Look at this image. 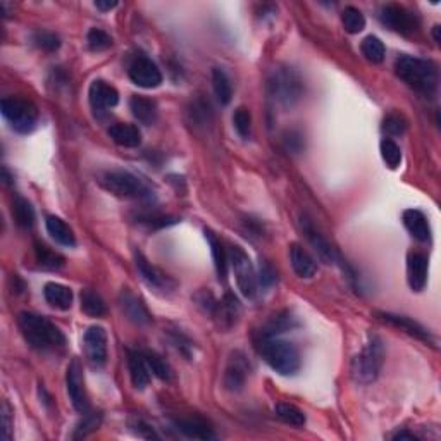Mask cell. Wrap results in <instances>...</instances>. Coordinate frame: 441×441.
<instances>
[{
    "mask_svg": "<svg viewBox=\"0 0 441 441\" xmlns=\"http://www.w3.org/2000/svg\"><path fill=\"white\" fill-rule=\"evenodd\" d=\"M18 326L28 345L38 352H51V350L63 349L66 345V336L63 331L57 328L54 322L38 314L21 312L18 317Z\"/></svg>",
    "mask_w": 441,
    "mask_h": 441,
    "instance_id": "cell-1",
    "label": "cell"
},
{
    "mask_svg": "<svg viewBox=\"0 0 441 441\" xmlns=\"http://www.w3.org/2000/svg\"><path fill=\"white\" fill-rule=\"evenodd\" d=\"M395 73L403 83L424 97H432L438 90V68L432 60L400 55L395 63Z\"/></svg>",
    "mask_w": 441,
    "mask_h": 441,
    "instance_id": "cell-2",
    "label": "cell"
},
{
    "mask_svg": "<svg viewBox=\"0 0 441 441\" xmlns=\"http://www.w3.org/2000/svg\"><path fill=\"white\" fill-rule=\"evenodd\" d=\"M260 357L281 376H293L300 369V355L292 343L277 336H260L257 341Z\"/></svg>",
    "mask_w": 441,
    "mask_h": 441,
    "instance_id": "cell-3",
    "label": "cell"
},
{
    "mask_svg": "<svg viewBox=\"0 0 441 441\" xmlns=\"http://www.w3.org/2000/svg\"><path fill=\"white\" fill-rule=\"evenodd\" d=\"M304 81L295 69L276 68L267 80V97L281 109H289L300 100Z\"/></svg>",
    "mask_w": 441,
    "mask_h": 441,
    "instance_id": "cell-4",
    "label": "cell"
},
{
    "mask_svg": "<svg viewBox=\"0 0 441 441\" xmlns=\"http://www.w3.org/2000/svg\"><path fill=\"white\" fill-rule=\"evenodd\" d=\"M99 185L107 190L109 193L116 195L121 198H132V200H152L154 191L144 179H140L129 171L122 169H112L102 173L99 179Z\"/></svg>",
    "mask_w": 441,
    "mask_h": 441,
    "instance_id": "cell-5",
    "label": "cell"
},
{
    "mask_svg": "<svg viewBox=\"0 0 441 441\" xmlns=\"http://www.w3.org/2000/svg\"><path fill=\"white\" fill-rule=\"evenodd\" d=\"M383 362H385V346L379 336L376 334H369L366 346L362 352L355 355L352 358V366H350V373H352L354 381L361 383V385H371L378 379L379 373H381Z\"/></svg>",
    "mask_w": 441,
    "mask_h": 441,
    "instance_id": "cell-6",
    "label": "cell"
},
{
    "mask_svg": "<svg viewBox=\"0 0 441 441\" xmlns=\"http://www.w3.org/2000/svg\"><path fill=\"white\" fill-rule=\"evenodd\" d=\"M0 110L6 117L11 128L18 133L33 132L38 121V109L31 100L21 99V97H7L0 102Z\"/></svg>",
    "mask_w": 441,
    "mask_h": 441,
    "instance_id": "cell-7",
    "label": "cell"
},
{
    "mask_svg": "<svg viewBox=\"0 0 441 441\" xmlns=\"http://www.w3.org/2000/svg\"><path fill=\"white\" fill-rule=\"evenodd\" d=\"M230 262L233 265V272H235L236 285H238L240 292L248 300H254L259 292V281H257V275L254 271V265L250 262V257L245 254L242 247H231L230 250Z\"/></svg>",
    "mask_w": 441,
    "mask_h": 441,
    "instance_id": "cell-8",
    "label": "cell"
},
{
    "mask_svg": "<svg viewBox=\"0 0 441 441\" xmlns=\"http://www.w3.org/2000/svg\"><path fill=\"white\" fill-rule=\"evenodd\" d=\"M379 21L395 33L410 36L419 28V18L398 4H388L379 9Z\"/></svg>",
    "mask_w": 441,
    "mask_h": 441,
    "instance_id": "cell-9",
    "label": "cell"
},
{
    "mask_svg": "<svg viewBox=\"0 0 441 441\" xmlns=\"http://www.w3.org/2000/svg\"><path fill=\"white\" fill-rule=\"evenodd\" d=\"M83 343L90 366L97 367V369L104 367L105 362H107V333H105V329L102 326L88 328L87 333H85Z\"/></svg>",
    "mask_w": 441,
    "mask_h": 441,
    "instance_id": "cell-10",
    "label": "cell"
},
{
    "mask_svg": "<svg viewBox=\"0 0 441 441\" xmlns=\"http://www.w3.org/2000/svg\"><path fill=\"white\" fill-rule=\"evenodd\" d=\"M129 80L142 88H157L162 83V73L149 57L140 55L133 60L128 69Z\"/></svg>",
    "mask_w": 441,
    "mask_h": 441,
    "instance_id": "cell-11",
    "label": "cell"
},
{
    "mask_svg": "<svg viewBox=\"0 0 441 441\" xmlns=\"http://www.w3.org/2000/svg\"><path fill=\"white\" fill-rule=\"evenodd\" d=\"M66 386H68V395L71 398L73 407L76 408L81 414H87L88 412V400L87 393H85V381H83V371L78 361H73L68 366V374H66Z\"/></svg>",
    "mask_w": 441,
    "mask_h": 441,
    "instance_id": "cell-12",
    "label": "cell"
},
{
    "mask_svg": "<svg viewBox=\"0 0 441 441\" xmlns=\"http://www.w3.org/2000/svg\"><path fill=\"white\" fill-rule=\"evenodd\" d=\"M248 374H250V364H248L245 354L233 352L230 361H228L226 369H224V386H226V390H243Z\"/></svg>",
    "mask_w": 441,
    "mask_h": 441,
    "instance_id": "cell-13",
    "label": "cell"
},
{
    "mask_svg": "<svg viewBox=\"0 0 441 441\" xmlns=\"http://www.w3.org/2000/svg\"><path fill=\"white\" fill-rule=\"evenodd\" d=\"M134 260H137V269H138V272H140L142 280H144L150 288H154L155 292L167 293L169 289L174 288L173 280L167 277L164 272L159 271L155 265L150 264L142 252H137V254H134Z\"/></svg>",
    "mask_w": 441,
    "mask_h": 441,
    "instance_id": "cell-14",
    "label": "cell"
},
{
    "mask_svg": "<svg viewBox=\"0 0 441 441\" xmlns=\"http://www.w3.org/2000/svg\"><path fill=\"white\" fill-rule=\"evenodd\" d=\"M88 99L92 109L95 112H102V110L112 109L119 104V93L112 85L105 83L104 80H95L90 85Z\"/></svg>",
    "mask_w": 441,
    "mask_h": 441,
    "instance_id": "cell-15",
    "label": "cell"
},
{
    "mask_svg": "<svg viewBox=\"0 0 441 441\" xmlns=\"http://www.w3.org/2000/svg\"><path fill=\"white\" fill-rule=\"evenodd\" d=\"M212 316H214L216 322H218L219 329L228 331L236 326L240 316H242V307H240L236 297L231 295V293H228L223 300L216 304V309H214V312H212Z\"/></svg>",
    "mask_w": 441,
    "mask_h": 441,
    "instance_id": "cell-16",
    "label": "cell"
},
{
    "mask_svg": "<svg viewBox=\"0 0 441 441\" xmlns=\"http://www.w3.org/2000/svg\"><path fill=\"white\" fill-rule=\"evenodd\" d=\"M407 281L412 292H423L427 283V257L412 252L407 257Z\"/></svg>",
    "mask_w": 441,
    "mask_h": 441,
    "instance_id": "cell-17",
    "label": "cell"
},
{
    "mask_svg": "<svg viewBox=\"0 0 441 441\" xmlns=\"http://www.w3.org/2000/svg\"><path fill=\"white\" fill-rule=\"evenodd\" d=\"M174 426L176 430L185 435L186 438H193V440H214V430L209 423H207L203 418H198V415H190V418H181L174 420Z\"/></svg>",
    "mask_w": 441,
    "mask_h": 441,
    "instance_id": "cell-18",
    "label": "cell"
},
{
    "mask_svg": "<svg viewBox=\"0 0 441 441\" xmlns=\"http://www.w3.org/2000/svg\"><path fill=\"white\" fill-rule=\"evenodd\" d=\"M119 307L122 310V314H124L129 321L134 322V324L145 326L152 321V316H150V312L147 310L145 305L142 304L140 298L134 297L132 292H128V289H124V292L121 293Z\"/></svg>",
    "mask_w": 441,
    "mask_h": 441,
    "instance_id": "cell-19",
    "label": "cell"
},
{
    "mask_svg": "<svg viewBox=\"0 0 441 441\" xmlns=\"http://www.w3.org/2000/svg\"><path fill=\"white\" fill-rule=\"evenodd\" d=\"M302 228H304V233L307 235L309 242L314 247V250L317 252V255H319L326 264L334 262V260H336V254H334V248L331 247V243L324 238V235H321V231H317L316 226H314L309 219L302 218Z\"/></svg>",
    "mask_w": 441,
    "mask_h": 441,
    "instance_id": "cell-20",
    "label": "cell"
},
{
    "mask_svg": "<svg viewBox=\"0 0 441 441\" xmlns=\"http://www.w3.org/2000/svg\"><path fill=\"white\" fill-rule=\"evenodd\" d=\"M378 316L381 317V319L385 322H388V324H391V326H395V328H400L402 331H405L407 334L418 338V340H423V341H427V343L432 341V336H431L430 331H427L426 328H423L419 322L408 319V317H405V316H395V314H388V312H379Z\"/></svg>",
    "mask_w": 441,
    "mask_h": 441,
    "instance_id": "cell-21",
    "label": "cell"
},
{
    "mask_svg": "<svg viewBox=\"0 0 441 441\" xmlns=\"http://www.w3.org/2000/svg\"><path fill=\"white\" fill-rule=\"evenodd\" d=\"M403 224H405L408 233H410L418 242L426 243L431 240L430 223H427L426 216H424L420 211L407 209L403 212Z\"/></svg>",
    "mask_w": 441,
    "mask_h": 441,
    "instance_id": "cell-22",
    "label": "cell"
},
{
    "mask_svg": "<svg viewBox=\"0 0 441 441\" xmlns=\"http://www.w3.org/2000/svg\"><path fill=\"white\" fill-rule=\"evenodd\" d=\"M128 369H129V378H132L133 386L137 388V390H145L150 383V369L145 362L144 352H134V350H129Z\"/></svg>",
    "mask_w": 441,
    "mask_h": 441,
    "instance_id": "cell-23",
    "label": "cell"
},
{
    "mask_svg": "<svg viewBox=\"0 0 441 441\" xmlns=\"http://www.w3.org/2000/svg\"><path fill=\"white\" fill-rule=\"evenodd\" d=\"M289 260H292L293 271L297 272V276L307 280V277H312L317 272L316 260L300 245H292V248H289Z\"/></svg>",
    "mask_w": 441,
    "mask_h": 441,
    "instance_id": "cell-24",
    "label": "cell"
},
{
    "mask_svg": "<svg viewBox=\"0 0 441 441\" xmlns=\"http://www.w3.org/2000/svg\"><path fill=\"white\" fill-rule=\"evenodd\" d=\"M109 137L114 144L126 149H134L142 144V133L134 124H114L109 128Z\"/></svg>",
    "mask_w": 441,
    "mask_h": 441,
    "instance_id": "cell-25",
    "label": "cell"
},
{
    "mask_svg": "<svg viewBox=\"0 0 441 441\" xmlns=\"http://www.w3.org/2000/svg\"><path fill=\"white\" fill-rule=\"evenodd\" d=\"M129 109H132V114L142 124L150 126L157 121V104L152 99L134 95L129 100Z\"/></svg>",
    "mask_w": 441,
    "mask_h": 441,
    "instance_id": "cell-26",
    "label": "cell"
},
{
    "mask_svg": "<svg viewBox=\"0 0 441 441\" xmlns=\"http://www.w3.org/2000/svg\"><path fill=\"white\" fill-rule=\"evenodd\" d=\"M43 297L48 305L54 309L68 310L73 305V292L68 287L59 283H47L43 289Z\"/></svg>",
    "mask_w": 441,
    "mask_h": 441,
    "instance_id": "cell-27",
    "label": "cell"
},
{
    "mask_svg": "<svg viewBox=\"0 0 441 441\" xmlns=\"http://www.w3.org/2000/svg\"><path fill=\"white\" fill-rule=\"evenodd\" d=\"M47 231L57 243L64 245V247H75L76 245V236L73 233L71 228L64 223L63 219L57 218V216H47Z\"/></svg>",
    "mask_w": 441,
    "mask_h": 441,
    "instance_id": "cell-28",
    "label": "cell"
},
{
    "mask_svg": "<svg viewBox=\"0 0 441 441\" xmlns=\"http://www.w3.org/2000/svg\"><path fill=\"white\" fill-rule=\"evenodd\" d=\"M206 238L207 242H209L211 245V250H212V257H214V265H216V271H218V276L220 281L226 280L228 276V254L226 250H224L223 243L219 242L218 236L214 235V233L206 230Z\"/></svg>",
    "mask_w": 441,
    "mask_h": 441,
    "instance_id": "cell-29",
    "label": "cell"
},
{
    "mask_svg": "<svg viewBox=\"0 0 441 441\" xmlns=\"http://www.w3.org/2000/svg\"><path fill=\"white\" fill-rule=\"evenodd\" d=\"M212 88L220 105H228L233 99V87L226 73L220 68L212 69Z\"/></svg>",
    "mask_w": 441,
    "mask_h": 441,
    "instance_id": "cell-30",
    "label": "cell"
},
{
    "mask_svg": "<svg viewBox=\"0 0 441 441\" xmlns=\"http://www.w3.org/2000/svg\"><path fill=\"white\" fill-rule=\"evenodd\" d=\"M295 326H297V321L292 314H288V312L277 314V316L271 317V319L265 322L264 328L260 329V336H277V334L295 328Z\"/></svg>",
    "mask_w": 441,
    "mask_h": 441,
    "instance_id": "cell-31",
    "label": "cell"
},
{
    "mask_svg": "<svg viewBox=\"0 0 441 441\" xmlns=\"http://www.w3.org/2000/svg\"><path fill=\"white\" fill-rule=\"evenodd\" d=\"M81 310L90 317H104L107 314V307H105L102 297L92 289L81 292Z\"/></svg>",
    "mask_w": 441,
    "mask_h": 441,
    "instance_id": "cell-32",
    "label": "cell"
},
{
    "mask_svg": "<svg viewBox=\"0 0 441 441\" xmlns=\"http://www.w3.org/2000/svg\"><path fill=\"white\" fill-rule=\"evenodd\" d=\"M12 216H14L16 223L23 230H30L35 224V211L28 200L18 197L12 203Z\"/></svg>",
    "mask_w": 441,
    "mask_h": 441,
    "instance_id": "cell-33",
    "label": "cell"
},
{
    "mask_svg": "<svg viewBox=\"0 0 441 441\" xmlns=\"http://www.w3.org/2000/svg\"><path fill=\"white\" fill-rule=\"evenodd\" d=\"M35 257L38 265H42L43 269H51V271H55V269H60L64 265V257L57 252L51 250L47 245L36 242L35 243Z\"/></svg>",
    "mask_w": 441,
    "mask_h": 441,
    "instance_id": "cell-34",
    "label": "cell"
},
{
    "mask_svg": "<svg viewBox=\"0 0 441 441\" xmlns=\"http://www.w3.org/2000/svg\"><path fill=\"white\" fill-rule=\"evenodd\" d=\"M275 414L277 419L283 420L285 424H289V426L302 427L305 426V423H307V418H305L304 410L292 405V403H277L275 408Z\"/></svg>",
    "mask_w": 441,
    "mask_h": 441,
    "instance_id": "cell-35",
    "label": "cell"
},
{
    "mask_svg": "<svg viewBox=\"0 0 441 441\" xmlns=\"http://www.w3.org/2000/svg\"><path fill=\"white\" fill-rule=\"evenodd\" d=\"M361 51L362 54H364V57L369 63L373 64H381L383 60H385V55H386V48L385 45H383L381 40L378 38V36H366L364 42H362L361 45Z\"/></svg>",
    "mask_w": 441,
    "mask_h": 441,
    "instance_id": "cell-36",
    "label": "cell"
},
{
    "mask_svg": "<svg viewBox=\"0 0 441 441\" xmlns=\"http://www.w3.org/2000/svg\"><path fill=\"white\" fill-rule=\"evenodd\" d=\"M144 357L150 373H152L155 378H159L161 381H171V379H173V369H171L169 364H167L161 355L155 352H144Z\"/></svg>",
    "mask_w": 441,
    "mask_h": 441,
    "instance_id": "cell-37",
    "label": "cell"
},
{
    "mask_svg": "<svg viewBox=\"0 0 441 441\" xmlns=\"http://www.w3.org/2000/svg\"><path fill=\"white\" fill-rule=\"evenodd\" d=\"M341 23H343V28H345L350 35L361 33V31L366 28L364 14H362L357 7H352V6L345 7V11H343V14H341Z\"/></svg>",
    "mask_w": 441,
    "mask_h": 441,
    "instance_id": "cell-38",
    "label": "cell"
},
{
    "mask_svg": "<svg viewBox=\"0 0 441 441\" xmlns=\"http://www.w3.org/2000/svg\"><path fill=\"white\" fill-rule=\"evenodd\" d=\"M381 157L390 169H397L402 162V150L391 138H385L381 142Z\"/></svg>",
    "mask_w": 441,
    "mask_h": 441,
    "instance_id": "cell-39",
    "label": "cell"
},
{
    "mask_svg": "<svg viewBox=\"0 0 441 441\" xmlns=\"http://www.w3.org/2000/svg\"><path fill=\"white\" fill-rule=\"evenodd\" d=\"M383 132L388 137H402L407 132V121L402 114L391 112L383 119Z\"/></svg>",
    "mask_w": 441,
    "mask_h": 441,
    "instance_id": "cell-40",
    "label": "cell"
},
{
    "mask_svg": "<svg viewBox=\"0 0 441 441\" xmlns=\"http://www.w3.org/2000/svg\"><path fill=\"white\" fill-rule=\"evenodd\" d=\"M233 124H235L236 133H238L243 140H247L252 133V116L250 112H248V109H236L235 114H233Z\"/></svg>",
    "mask_w": 441,
    "mask_h": 441,
    "instance_id": "cell-41",
    "label": "cell"
},
{
    "mask_svg": "<svg viewBox=\"0 0 441 441\" xmlns=\"http://www.w3.org/2000/svg\"><path fill=\"white\" fill-rule=\"evenodd\" d=\"M87 43H88L90 51L102 52V51H107L110 45H112V38H110V35L105 33L104 30L92 28L87 35Z\"/></svg>",
    "mask_w": 441,
    "mask_h": 441,
    "instance_id": "cell-42",
    "label": "cell"
},
{
    "mask_svg": "<svg viewBox=\"0 0 441 441\" xmlns=\"http://www.w3.org/2000/svg\"><path fill=\"white\" fill-rule=\"evenodd\" d=\"M134 220H138L140 224H147L152 230H159V228H166L169 224L178 223L176 218H169V216H161V214H150V212H142V214H137Z\"/></svg>",
    "mask_w": 441,
    "mask_h": 441,
    "instance_id": "cell-43",
    "label": "cell"
},
{
    "mask_svg": "<svg viewBox=\"0 0 441 441\" xmlns=\"http://www.w3.org/2000/svg\"><path fill=\"white\" fill-rule=\"evenodd\" d=\"M33 43L45 52H55L60 47V38L52 31H36L33 35Z\"/></svg>",
    "mask_w": 441,
    "mask_h": 441,
    "instance_id": "cell-44",
    "label": "cell"
},
{
    "mask_svg": "<svg viewBox=\"0 0 441 441\" xmlns=\"http://www.w3.org/2000/svg\"><path fill=\"white\" fill-rule=\"evenodd\" d=\"M190 116H191V122H200V124H207L212 119V109L209 102L197 99L191 104L190 109Z\"/></svg>",
    "mask_w": 441,
    "mask_h": 441,
    "instance_id": "cell-45",
    "label": "cell"
},
{
    "mask_svg": "<svg viewBox=\"0 0 441 441\" xmlns=\"http://www.w3.org/2000/svg\"><path fill=\"white\" fill-rule=\"evenodd\" d=\"M100 419L102 415L97 414V412H92V414H85L83 420H81L80 424H78L76 427V432H75V438H85V436L90 435L92 431H95L97 427L100 426Z\"/></svg>",
    "mask_w": 441,
    "mask_h": 441,
    "instance_id": "cell-46",
    "label": "cell"
},
{
    "mask_svg": "<svg viewBox=\"0 0 441 441\" xmlns=\"http://www.w3.org/2000/svg\"><path fill=\"white\" fill-rule=\"evenodd\" d=\"M277 276L275 267H272L269 262H260L259 265V276H257V281L260 283L262 288H269L276 283Z\"/></svg>",
    "mask_w": 441,
    "mask_h": 441,
    "instance_id": "cell-47",
    "label": "cell"
},
{
    "mask_svg": "<svg viewBox=\"0 0 441 441\" xmlns=\"http://www.w3.org/2000/svg\"><path fill=\"white\" fill-rule=\"evenodd\" d=\"M283 140L285 147H287V150H289V152L298 154L302 152V149H304V137H302V133L297 132V129H292V132L285 133Z\"/></svg>",
    "mask_w": 441,
    "mask_h": 441,
    "instance_id": "cell-48",
    "label": "cell"
},
{
    "mask_svg": "<svg viewBox=\"0 0 441 441\" xmlns=\"http://www.w3.org/2000/svg\"><path fill=\"white\" fill-rule=\"evenodd\" d=\"M2 423H4V438L9 440L11 438V412L7 403H4L2 408Z\"/></svg>",
    "mask_w": 441,
    "mask_h": 441,
    "instance_id": "cell-49",
    "label": "cell"
},
{
    "mask_svg": "<svg viewBox=\"0 0 441 441\" xmlns=\"http://www.w3.org/2000/svg\"><path fill=\"white\" fill-rule=\"evenodd\" d=\"M95 7L102 12H107L110 9H114V7H117V2H110V0H97Z\"/></svg>",
    "mask_w": 441,
    "mask_h": 441,
    "instance_id": "cell-50",
    "label": "cell"
},
{
    "mask_svg": "<svg viewBox=\"0 0 441 441\" xmlns=\"http://www.w3.org/2000/svg\"><path fill=\"white\" fill-rule=\"evenodd\" d=\"M393 440H418V436L414 432H408V431H400L397 435L393 436Z\"/></svg>",
    "mask_w": 441,
    "mask_h": 441,
    "instance_id": "cell-51",
    "label": "cell"
},
{
    "mask_svg": "<svg viewBox=\"0 0 441 441\" xmlns=\"http://www.w3.org/2000/svg\"><path fill=\"white\" fill-rule=\"evenodd\" d=\"M440 30H441V28L438 26V24H436V26H435V30H432V36H435V40H436V42H440V40H441V38H440Z\"/></svg>",
    "mask_w": 441,
    "mask_h": 441,
    "instance_id": "cell-52",
    "label": "cell"
}]
</instances>
